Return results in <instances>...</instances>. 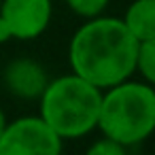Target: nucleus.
I'll return each mask as SVG.
<instances>
[{"instance_id": "3", "label": "nucleus", "mask_w": 155, "mask_h": 155, "mask_svg": "<svg viewBox=\"0 0 155 155\" xmlns=\"http://www.w3.org/2000/svg\"><path fill=\"white\" fill-rule=\"evenodd\" d=\"M38 100L41 117L62 138H83L98 127L102 89L74 72L49 81Z\"/></svg>"}, {"instance_id": "4", "label": "nucleus", "mask_w": 155, "mask_h": 155, "mask_svg": "<svg viewBox=\"0 0 155 155\" xmlns=\"http://www.w3.org/2000/svg\"><path fill=\"white\" fill-rule=\"evenodd\" d=\"M62 149L64 138L41 115L7 123L0 136V155H58Z\"/></svg>"}, {"instance_id": "1", "label": "nucleus", "mask_w": 155, "mask_h": 155, "mask_svg": "<svg viewBox=\"0 0 155 155\" xmlns=\"http://www.w3.org/2000/svg\"><path fill=\"white\" fill-rule=\"evenodd\" d=\"M138 41L117 17H91L72 36L68 62L74 74L108 89L136 72Z\"/></svg>"}, {"instance_id": "8", "label": "nucleus", "mask_w": 155, "mask_h": 155, "mask_svg": "<svg viewBox=\"0 0 155 155\" xmlns=\"http://www.w3.org/2000/svg\"><path fill=\"white\" fill-rule=\"evenodd\" d=\"M136 70L144 77V81L155 87V38L138 43V55H136Z\"/></svg>"}, {"instance_id": "6", "label": "nucleus", "mask_w": 155, "mask_h": 155, "mask_svg": "<svg viewBox=\"0 0 155 155\" xmlns=\"http://www.w3.org/2000/svg\"><path fill=\"white\" fill-rule=\"evenodd\" d=\"M47 83H49V79H47L45 68L30 58H17V60L9 62L5 68V87L15 98L36 100V98H41Z\"/></svg>"}, {"instance_id": "2", "label": "nucleus", "mask_w": 155, "mask_h": 155, "mask_svg": "<svg viewBox=\"0 0 155 155\" xmlns=\"http://www.w3.org/2000/svg\"><path fill=\"white\" fill-rule=\"evenodd\" d=\"M98 127L125 149L144 142L155 132V87L125 79L102 89Z\"/></svg>"}, {"instance_id": "10", "label": "nucleus", "mask_w": 155, "mask_h": 155, "mask_svg": "<svg viewBox=\"0 0 155 155\" xmlns=\"http://www.w3.org/2000/svg\"><path fill=\"white\" fill-rule=\"evenodd\" d=\"M125 151H127V149H125L123 144H119L117 140H113V138H108V136L96 140V142L87 149L89 155H123Z\"/></svg>"}, {"instance_id": "11", "label": "nucleus", "mask_w": 155, "mask_h": 155, "mask_svg": "<svg viewBox=\"0 0 155 155\" xmlns=\"http://www.w3.org/2000/svg\"><path fill=\"white\" fill-rule=\"evenodd\" d=\"M5 125H7V117H5V110L0 108V136H2V130H5Z\"/></svg>"}, {"instance_id": "5", "label": "nucleus", "mask_w": 155, "mask_h": 155, "mask_svg": "<svg viewBox=\"0 0 155 155\" xmlns=\"http://www.w3.org/2000/svg\"><path fill=\"white\" fill-rule=\"evenodd\" d=\"M0 19L9 38L34 41L51 21V0H2Z\"/></svg>"}, {"instance_id": "7", "label": "nucleus", "mask_w": 155, "mask_h": 155, "mask_svg": "<svg viewBox=\"0 0 155 155\" xmlns=\"http://www.w3.org/2000/svg\"><path fill=\"white\" fill-rule=\"evenodd\" d=\"M121 21L138 43L155 38V0H134Z\"/></svg>"}, {"instance_id": "9", "label": "nucleus", "mask_w": 155, "mask_h": 155, "mask_svg": "<svg viewBox=\"0 0 155 155\" xmlns=\"http://www.w3.org/2000/svg\"><path fill=\"white\" fill-rule=\"evenodd\" d=\"M66 5L79 17L91 19L104 13V9L108 7V0H66Z\"/></svg>"}]
</instances>
